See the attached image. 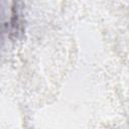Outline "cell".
Masks as SVG:
<instances>
[{"instance_id": "6da1fadb", "label": "cell", "mask_w": 129, "mask_h": 129, "mask_svg": "<svg viewBox=\"0 0 129 129\" xmlns=\"http://www.w3.org/2000/svg\"><path fill=\"white\" fill-rule=\"evenodd\" d=\"M21 19H22L21 2H20V0H13L12 16H11V28H12V33H14L15 35L18 34L22 28Z\"/></svg>"}]
</instances>
